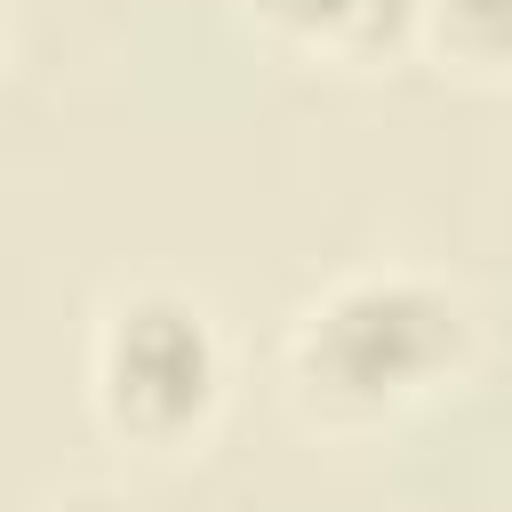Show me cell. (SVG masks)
Masks as SVG:
<instances>
[{
	"label": "cell",
	"instance_id": "obj_2",
	"mask_svg": "<svg viewBox=\"0 0 512 512\" xmlns=\"http://www.w3.org/2000/svg\"><path fill=\"white\" fill-rule=\"evenodd\" d=\"M232 400V344L192 288H120L88 328V408L136 456H192Z\"/></svg>",
	"mask_w": 512,
	"mask_h": 512
},
{
	"label": "cell",
	"instance_id": "obj_5",
	"mask_svg": "<svg viewBox=\"0 0 512 512\" xmlns=\"http://www.w3.org/2000/svg\"><path fill=\"white\" fill-rule=\"evenodd\" d=\"M32 512H136V504L112 496V488H56V496H40Z\"/></svg>",
	"mask_w": 512,
	"mask_h": 512
},
{
	"label": "cell",
	"instance_id": "obj_3",
	"mask_svg": "<svg viewBox=\"0 0 512 512\" xmlns=\"http://www.w3.org/2000/svg\"><path fill=\"white\" fill-rule=\"evenodd\" d=\"M248 32L296 64L376 72L416 48V0H240Z\"/></svg>",
	"mask_w": 512,
	"mask_h": 512
},
{
	"label": "cell",
	"instance_id": "obj_1",
	"mask_svg": "<svg viewBox=\"0 0 512 512\" xmlns=\"http://www.w3.org/2000/svg\"><path fill=\"white\" fill-rule=\"evenodd\" d=\"M480 360V312L416 264H360L304 296L280 336V392L312 432H392L448 400Z\"/></svg>",
	"mask_w": 512,
	"mask_h": 512
},
{
	"label": "cell",
	"instance_id": "obj_4",
	"mask_svg": "<svg viewBox=\"0 0 512 512\" xmlns=\"http://www.w3.org/2000/svg\"><path fill=\"white\" fill-rule=\"evenodd\" d=\"M416 48L464 80H512V0H416Z\"/></svg>",
	"mask_w": 512,
	"mask_h": 512
},
{
	"label": "cell",
	"instance_id": "obj_6",
	"mask_svg": "<svg viewBox=\"0 0 512 512\" xmlns=\"http://www.w3.org/2000/svg\"><path fill=\"white\" fill-rule=\"evenodd\" d=\"M0 56H8V32H0Z\"/></svg>",
	"mask_w": 512,
	"mask_h": 512
}]
</instances>
